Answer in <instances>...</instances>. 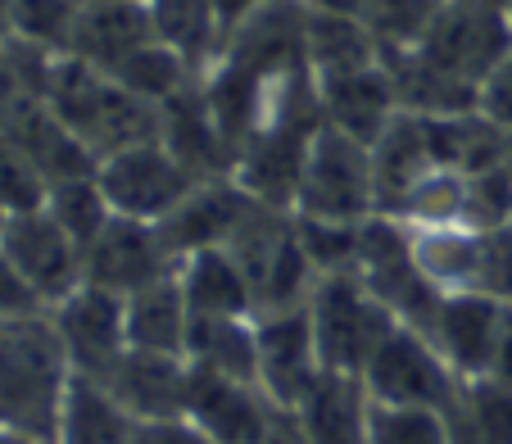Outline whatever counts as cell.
Segmentation results:
<instances>
[{"label":"cell","mask_w":512,"mask_h":444,"mask_svg":"<svg viewBox=\"0 0 512 444\" xmlns=\"http://www.w3.org/2000/svg\"><path fill=\"white\" fill-rule=\"evenodd\" d=\"M363 390L372 404H395V408H449L458 404L463 381L454 377V367L440 358V349L422 336L417 327L399 322L377 349H372L368 367L358 372Z\"/></svg>","instance_id":"5b68a950"},{"label":"cell","mask_w":512,"mask_h":444,"mask_svg":"<svg viewBox=\"0 0 512 444\" xmlns=\"http://www.w3.org/2000/svg\"><path fill=\"white\" fill-rule=\"evenodd\" d=\"M494 304L512 309V227L481 232V263H476V290Z\"/></svg>","instance_id":"d590c367"},{"label":"cell","mask_w":512,"mask_h":444,"mask_svg":"<svg viewBox=\"0 0 512 444\" xmlns=\"http://www.w3.org/2000/svg\"><path fill=\"white\" fill-rule=\"evenodd\" d=\"M304 5L318 14H349V19H363V14H368V0H304Z\"/></svg>","instance_id":"ab89813d"},{"label":"cell","mask_w":512,"mask_h":444,"mask_svg":"<svg viewBox=\"0 0 512 444\" xmlns=\"http://www.w3.org/2000/svg\"><path fill=\"white\" fill-rule=\"evenodd\" d=\"M46 191L50 186H46V177L37 173V164L23 155L10 136L0 132V200H5V209L10 213L41 209V204H46Z\"/></svg>","instance_id":"e575fe53"},{"label":"cell","mask_w":512,"mask_h":444,"mask_svg":"<svg viewBox=\"0 0 512 444\" xmlns=\"http://www.w3.org/2000/svg\"><path fill=\"white\" fill-rule=\"evenodd\" d=\"M132 444H168V422H145Z\"/></svg>","instance_id":"b9f144b4"},{"label":"cell","mask_w":512,"mask_h":444,"mask_svg":"<svg viewBox=\"0 0 512 444\" xmlns=\"http://www.w3.org/2000/svg\"><path fill=\"white\" fill-rule=\"evenodd\" d=\"M96 182L118 218L164 222L191 195L195 177L164 141H141V145H127V150H114V155L100 159Z\"/></svg>","instance_id":"8992f818"},{"label":"cell","mask_w":512,"mask_h":444,"mask_svg":"<svg viewBox=\"0 0 512 444\" xmlns=\"http://www.w3.org/2000/svg\"><path fill=\"white\" fill-rule=\"evenodd\" d=\"M168 444H213V440L200 431V426H191L182 417V422H168Z\"/></svg>","instance_id":"60d3db41"},{"label":"cell","mask_w":512,"mask_h":444,"mask_svg":"<svg viewBox=\"0 0 512 444\" xmlns=\"http://www.w3.org/2000/svg\"><path fill=\"white\" fill-rule=\"evenodd\" d=\"M454 5H490V10H503V0H454Z\"/></svg>","instance_id":"ee69618b"},{"label":"cell","mask_w":512,"mask_h":444,"mask_svg":"<svg viewBox=\"0 0 512 444\" xmlns=\"http://www.w3.org/2000/svg\"><path fill=\"white\" fill-rule=\"evenodd\" d=\"M309 322L313 340H318L322 372H345V377H358L368 367L372 349L399 327L386 313V304L358 281V272L318 277L309 295Z\"/></svg>","instance_id":"3957f363"},{"label":"cell","mask_w":512,"mask_h":444,"mask_svg":"<svg viewBox=\"0 0 512 444\" xmlns=\"http://www.w3.org/2000/svg\"><path fill=\"white\" fill-rule=\"evenodd\" d=\"M358 227H363V222H327V218H300V213H295V232H300V245H304V254H309L318 277L354 272Z\"/></svg>","instance_id":"d6a6232c"},{"label":"cell","mask_w":512,"mask_h":444,"mask_svg":"<svg viewBox=\"0 0 512 444\" xmlns=\"http://www.w3.org/2000/svg\"><path fill=\"white\" fill-rule=\"evenodd\" d=\"M467 227H476V232L512 227V168L508 164L467 177Z\"/></svg>","instance_id":"836d02e7"},{"label":"cell","mask_w":512,"mask_h":444,"mask_svg":"<svg viewBox=\"0 0 512 444\" xmlns=\"http://www.w3.org/2000/svg\"><path fill=\"white\" fill-rule=\"evenodd\" d=\"M10 5L14 0H0V37H10Z\"/></svg>","instance_id":"7bdbcfd3"},{"label":"cell","mask_w":512,"mask_h":444,"mask_svg":"<svg viewBox=\"0 0 512 444\" xmlns=\"http://www.w3.org/2000/svg\"><path fill=\"white\" fill-rule=\"evenodd\" d=\"M0 444H32V440H23V435H10V431H0Z\"/></svg>","instance_id":"f6af8a7d"},{"label":"cell","mask_w":512,"mask_h":444,"mask_svg":"<svg viewBox=\"0 0 512 444\" xmlns=\"http://www.w3.org/2000/svg\"><path fill=\"white\" fill-rule=\"evenodd\" d=\"M186 363L200 372H218L232 381L259 386V349H254V318H191Z\"/></svg>","instance_id":"484cf974"},{"label":"cell","mask_w":512,"mask_h":444,"mask_svg":"<svg viewBox=\"0 0 512 444\" xmlns=\"http://www.w3.org/2000/svg\"><path fill=\"white\" fill-rule=\"evenodd\" d=\"M37 313H50L46 300H41L32 281L5 259L0 250V322H19V318H37Z\"/></svg>","instance_id":"8d00e7d4"},{"label":"cell","mask_w":512,"mask_h":444,"mask_svg":"<svg viewBox=\"0 0 512 444\" xmlns=\"http://www.w3.org/2000/svg\"><path fill=\"white\" fill-rule=\"evenodd\" d=\"M177 272V259L168 250L159 222H141V218H109L100 227V236L82 250V281L114 295H136L141 286Z\"/></svg>","instance_id":"ba28073f"},{"label":"cell","mask_w":512,"mask_h":444,"mask_svg":"<svg viewBox=\"0 0 512 444\" xmlns=\"http://www.w3.org/2000/svg\"><path fill=\"white\" fill-rule=\"evenodd\" d=\"M82 0H14L10 5V37L28 41L37 50L64 55Z\"/></svg>","instance_id":"4dcf8cb0"},{"label":"cell","mask_w":512,"mask_h":444,"mask_svg":"<svg viewBox=\"0 0 512 444\" xmlns=\"http://www.w3.org/2000/svg\"><path fill=\"white\" fill-rule=\"evenodd\" d=\"M127 309V349L145 354H177L186 358V336H191V309H186L177 272L141 286L123 300Z\"/></svg>","instance_id":"44dd1931"},{"label":"cell","mask_w":512,"mask_h":444,"mask_svg":"<svg viewBox=\"0 0 512 444\" xmlns=\"http://www.w3.org/2000/svg\"><path fill=\"white\" fill-rule=\"evenodd\" d=\"M368 444H454V422L440 408L368 404Z\"/></svg>","instance_id":"f546056e"},{"label":"cell","mask_w":512,"mask_h":444,"mask_svg":"<svg viewBox=\"0 0 512 444\" xmlns=\"http://www.w3.org/2000/svg\"><path fill=\"white\" fill-rule=\"evenodd\" d=\"M5 222H10V209H5V200H0V236H5Z\"/></svg>","instance_id":"bcb514c9"},{"label":"cell","mask_w":512,"mask_h":444,"mask_svg":"<svg viewBox=\"0 0 512 444\" xmlns=\"http://www.w3.org/2000/svg\"><path fill=\"white\" fill-rule=\"evenodd\" d=\"M254 444H309V440H304V431H300V422H295V413H290V408H277Z\"/></svg>","instance_id":"f35d334b"},{"label":"cell","mask_w":512,"mask_h":444,"mask_svg":"<svg viewBox=\"0 0 512 444\" xmlns=\"http://www.w3.org/2000/svg\"><path fill=\"white\" fill-rule=\"evenodd\" d=\"M476 109H481L490 123H499L503 132H512V50L494 64V73L481 82L476 91Z\"/></svg>","instance_id":"74e56055"},{"label":"cell","mask_w":512,"mask_h":444,"mask_svg":"<svg viewBox=\"0 0 512 444\" xmlns=\"http://www.w3.org/2000/svg\"><path fill=\"white\" fill-rule=\"evenodd\" d=\"M46 213L64 227L73 241L87 250L91 241L100 236V227H105L109 218H114V209H109L105 191H100L96 173L87 177H68V182H55L46 191Z\"/></svg>","instance_id":"f1b7e54d"},{"label":"cell","mask_w":512,"mask_h":444,"mask_svg":"<svg viewBox=\"0 0 512 444\" xmlns=\"http://www.w3.org/2000/svg\"><path fill=\"white\" fill-rule=\"evenodd\" d=\"M381 64V41L363 19L349 14H318L309 10V73L313 78H336L354 68Z\"/></svg>","instance_id":"4316f807"},{"label":"cell","mask_w":512,"mask_h":444,"mask_svg":"<svg viewBox=\"0 0 512 444\" xmlns=\"http://www.w3.org/2000/svg\"><path fill=\"white\" fill-rule=\"evenodd\" d=\"M141 426L145 422H136V417L118 404L105 381L73 372L68 395H64V413H59L55 444H132Z\"/></svg>","instance_id":"603a6c76"},{"label":"cell","mask_w":512,"mask_h":444,"mask_svg":"<svg viewBox=\"0 0 512 444\" xmlns=\"http://www.w3.org/2000/svg\"><path fill=\"white\" fill-rule=\"evenodd\" d=\"M277 408L281 404H272L254 381H232V377H218V372L191 367L186 422L200 426L213 444H254Z\"/></svg>","instance_id":"9a60e30c"},{"label":"cell","mask_w":512,"mask_h":444,"mask_svg":"<svg viewBox=\"0 0 512 444\" xmlns=\"http://www.w3.org/2000/svg\"><path fill=\"white\" fill-rule=\"evenodd\" d=\"M435 155H431V136H426V118L404 114L399 109L395 123L372 141V177H377V213H390L404 191L417 182L422 173H431Z\"/></svg>","instance_id":"7402d4cb"},{"label":"cell","mask_w":512,"mask_h":444,"mask_svg":"<svg viewBox=\"0 0 512 444\" xmlns=\"http://www.w3.org/2000/svg\"><path fill=\"white\" fill-rule=\"evenodd\" d=\"M408 236H413V263L440 295H472L481 263L476 227H408Z\"/></svg>","instance_id":"d4e9b609"},{"label":"cell","mask_w":512,"mask_h":444,"mask_svg":"<svg viewBox=\"0 0 512 444\" xmlns=\"http://www.w3.org/2000/svg\"><path fill=\"white\" fill-rule=\"evenodd\" d=\"M503 14H508V23H512V0H503Z\"/></svg>","instance_id":"7dc6e473"},{"label":"cell","mask_w":512,"mask_h":444,"mask_svg":"<svg viewBox=\"0 0 512 444\" xmlns=\"http://www.w3.org/2000/svg\"><path fill=\"white\" fill-rule=\"evenodd\" d=\"M404 227H467V173L431 168L404 191V200L390 209Z\"/></svg>","instance_id":"83f0119b"},{"label":"cell","mask_w":512,"mask_h":444,"mask_svg":"<svg viewBox=\"0 0 512 444\" xmlns=\"http://www.w3.org/2000/svg\"><path fill=\"white\" fill-rule=\"evenodd\" d=\"M313 82H318L322 123L354 136V141H363V145L377 141L399 114V100H395V87H390L386 64L336 73V78H313Z\"/></svg>","instance_id":"ac0fdd59"},{"label":"cell","mask_w":512,"mask_h":444,"mask_svg":"<svg viewBox=\"0 0 512 444\" xmlns=\"http://www.w3.org/2000/svg\"><path fill=\"white\" fill-rule=\"evenodd\" d=\"M155 37V23L145 0H82L78 23H73V37H68L64 55L82 59V64L100 68L105 78H114L118 68L145 50Z\"/></svg>","instance_id":"2e32d148"},{"label":"cell","mask_w":512,"mask_h":444,"mask_svg":"<svg viewBox=\"0 0 512 444\" xmlns=\"http://www.w3.org/2000/svg\"><path fill=\"white\" fill-rule=\"evenodd\" d=\"M408 50H417L435 68H445L449 78L481 91V82L494 73V64L512 50V23L508 14L490 10V5H454V0H445V10L431 19L426 37Z\"/></svg>","instance_id":"52a82bcc"},{"label":"cell","mask_w":512,"mask_h":444,"mask_svg":"<svg viewBox=\"0 0 512 444\" xmlns=\"http://www.w3.org/2000/svg\"><path fill=\"white\" fill-rule=\"evenodd\" d=\"M440 10H445V0H368L363 23L372 28V37L381 41V55H386V50L417 46Z\"/></svg>","instance_id":"1f68e13d"},{"label":"cell","mask_w":512,"mask_h":444,"mask_svg":"<svg viewBox=\"0 0 512 444\" xmlns=\"http://www.w3.org/2000/svg\"><path fill=\"white\" fill-rule=\"evenodd\" d=\"M254 349H259V390L281 408H295L313 390V381L322 377L309 304L304 309L254 313Z\"/></svg>","instance_id":"7c38bea8"},{"label":"cell","mask_w":512,"mask_h":444,"mask_svg":"<svg viewBox=\"0 0 512 444\" xmlns=\"http://www.w3.org/2000/svg\"><path fill=\"white\" fill-rule=\"evenodd\" d=\"M254 204L259 200L236 177H209V182L191 186V195L159 222V232H164L173 259L182 263L186 254L218 250V245L232 241L241 232V222L254 213Z\"/></svg>","instance_id":"5bb4252c"},{"label":"cell","mask_w":512,"mask_h":444,"mask_svg":"<svg viewBox=\"0 0 512 444\" xmlns=\"http://www.w3.org/2000/svg\"><path fill=\"white\" fill-rule=\"evenodd\" d=\"M503 322H508V304H494L485 295H440L422 336L440 349L458 381H476L490 377Z\"/></svg>","instance_id":"4fadbf2b"},{"label":"cell","mask_w":512,"mask_h":444,"mask_svg":"<svg viewBox=\"0 0 512 444\" xmlns=\"http://www.w3.org/2000/svg\"><path fill=\"white\" fill-rule=\"evenodd\" d=\"M223 59L259 78H286L309 68V5L304 0H263L241 23L227 28Z\"/></svg>","instance_id":"30bf717a"},{"label":"cell","mask_w":512,"mask_h":444,"mask_svg":"<svg viewBox=\"0 0 512 444\" xmlns=\"http://www.w3.org/2000/svg\"><path fill=\"white\" fill-rule=\"evenodd\" d=\"M68 381L73 363L50 313L0 322V431L32 444H55Z\"/></svg>","instance_id":"6da1fadb"},{"label":"cell","mask_w":512,"mask_h":444,"mask_svg":"<svg viewBox=\"0 0 512 444\" xmlns=\"http://www.w3.org/2000/svg\"><path fill=\"white\" fill-rule=\"evenodd\" d=\"M0 250L32 281V290L46 300V309H55L64 295H73L82 286V245L50 218L46 204L41 209L10 213L5 236H0Z\"/></svg>","instance_id":"8fae6325"},{"label":"cell","mask_w":512,"mask_h":444,"mask_svg":"<svg viewBox=\"0 0 512 444\" xmlns=\"http://www.w3.org/2000/svg\"><path fill=\"white\" fill-rule=\"evenodd\" d=\"M145 10H150V23H155V37L168 50H177L195 73H204L213 59L223 55L227 23L213 0H145Z\"/></svg>","instance_id":"cb8c5ba5"},{"label":"cell","mask_w":512,"mask_h":444,"mask_svg":"<svg viewBox=\"0 0 512 444\" xmlns=\"http://www.w3.org/2000/svg\"><path fill=\"white\" fill-rule=\"evenodd\" d=\"M232 259L241 263L245 281L254 290V313H277V309H304L318 286L309 254L295 232V213L272 209V204H254V213L241 222V232L227 241Z\"/></svg>","instance_id":"7a4b0ae2"},{"label":"cell","mask_w":512,"mask_h":444,"mask_svg":"<svg viewBox=\"0 0 512 444\" xmlns=\"http://www.w3.org/2000/svg\"><path fill=\"white\" fill-rule=\"evenodd\" d=\"M300 218H327V222H363L377 213V177H372V145L336 132L322 123L309 141L295 191Z\"/></svg>","instance_id":"277c9868"},{"label":"cell","mask_w":512,"mask_h":444,"mask_svg":"<svg viewBox=\"0 0 512 444\" xmlns=\"http://www.w3.org/2000/svg\"><path fill=\"white\" fill-rule=\"evenodd\" d=\"M105 386L136 422H182L186 395H191V363L177 354L127 349L105 377Z\"/></svg>","instance_id":"e0dca14e"},{"label":"cell","mask_w":512,"mask_h":444,"mask_svg":"<svg viewBox=\"0 0 512 444\" xmlns=\"http://www.w3.org/2000/svg\"><path fill=\"white\" fill-rule=\"evenodd\" d=\"M50 322H55L59 340H64V354L78 377L105 381L118 358L127 354V309H123V295H114V290H100L91 281H82L73 295H64L50 309Z\"/></svg>","instance_id":"9c48e42d"},{"label":"cell","mask_w":512,"mask_h":444,"mask_svg":"<svg viewBox=\"0 0 512 444\" xmlns=\"http://www.w3.org/2000/svg\"><path fill=\"white\" fill-rule=\"evenodd\" d=\"M368 404L372 399L358 377L322 372L290 413L309 444H368Z\"/></svg>","instance_id":"d6986e66"},{"label":"cell","mask_w":512,"mask_h":444,"mask_svg":"<svg viewBox=\"0 0 512 444\" xmlns=\"http://www.w3.org/2000/svg\"><path fill=\"white\" fill-rule=\"evenodd\" d=\"M177 281L191 318H254V290L227 245L186 254L177 263Z\"/></svg>","instance_id":"ffe728a7"}]
</instances>
